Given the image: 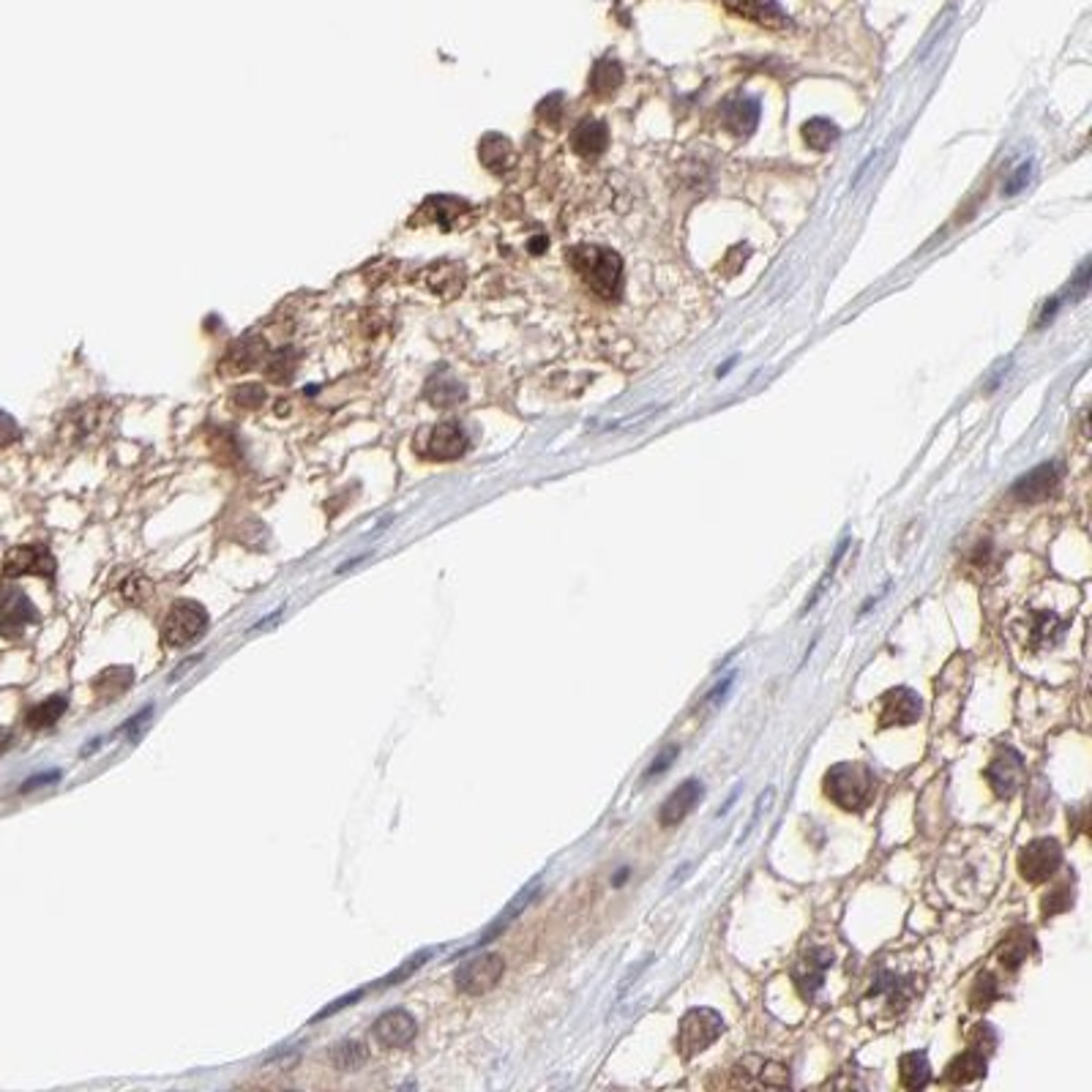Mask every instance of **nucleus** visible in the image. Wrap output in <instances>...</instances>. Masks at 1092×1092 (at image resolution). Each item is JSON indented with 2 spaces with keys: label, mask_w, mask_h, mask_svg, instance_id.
<instances>
[{
  "label": "nucleus",
  "mask_w": 1092,
  "mask_h": 1092,
  "mask_svg": "<svg viewBox=\"0 0 1092 1092\" xmlns=\"http://www.w3.org/2000/svg\"><path fill=\"white\" fill-rule=\"evenodd\" d=\"M235 399H238V405L244 407H257L262 405V399H265V390H262L260 385H240V388L235 390Z\"/></svg>",
  "instance_id": "36"
},
{
  "label": "nucleus",
  "mask_w": 1092,
  "mask_h": 1092,
  "mask_svg": "<svg viewBox=\"0 0 1092 1092\" xmlns=\"http://www.w3.org/2000/svg\"><path fill=\"white\" fill-rule=\"evenodd\" d=\"M14 440H17V426H14V421L9 415L0 413V448Z\"/></svg>",
  "instance_id": "38"
},
{
  "label": "nucleus",
  "mask_w": 1092,
  "mask_h": 1092,
  "mask_svg": "<svg viewBox=\"0 0 1092 1092\" xmlns=\"http://www.w3.org/2000/svg\"><path fill=\"white\" fill-rule=\"evenodd\" d=\"M374 1038L385 1048H401L415 1038V1019L407 1010L396 1008L374 1021Z\"/></svg>",
  "instance_id": "16"
},
{
  "label": "nucleus",
  "mask_w": 1092,
  "mask_h": 1092,
  "mask_svg": "<svg viewBox=\"0 0 1092 1092\" xmlns=\"http://www.w3.org/2000/svg\"><path fill=\"white\" fill-rule=\"evenodd\" d=\"M66 708H69L66 697H50L45 699V703L36 705L34 710H28L25 721H28V727H34V730H45V727L55 724V721L66 713Z\"/></svg>",
  "instance_id": "28"
},
{
  "label": "nucleus",
  "mask_w": 1092,
  "mask_h": 1092,
  "mask_svg": "<svg viewBox=\"0 0 1092 1092\" xmlns=\"http://www.w3.org/2000/svg\"><path fill=\"white\" fill-rule=\"evenodd\" d=\"M3 571L7 576H45V580H52L55 576V558L50 555V549L41 544L34 546H17L14 553H9L7 563H3Z\"/></svg>",
  "instance_id": "14"
},
{
  "label": "nucleus",
  "mask_w": 1092,
  "mask_h": 1092,
  "mask_svg": "<svg viewBox=\"0 0 1092 1092\" xmlns=\"http://www.w3.org/2000/svg\"><path fill=\"white\" fill-rule=\"evenodd\" d=\"M703 795H705V790H703V781H697V779H688L686 784H680L678 790L672 792V795L663 801V806H661V814H658V826L661 828H674V826H680L683 819L688 817V814L697 808V803L703 801Z\"/></svg>",
  "instance_id": "15"
},
{
  "label": "nucleus",
  "mask_w": 1092,
  "mask_h": 1092,
  "mask_svg": "<svg viewBox=\"0 0 1092 1092\" xmlns=\"http://www.w3.org/2000/svg\"><path fill=\"white\" fill-rule=\"evenodd\" d=\"M759 117V104L752 99H737L724 107V123L735 134H748Z\"/></svg>",
  "instance_id": "26"
},
{
  "label": "nucleus",
  "mask_w": 1092,
  "mask_h": 1092,
  "mask_svg": "<svg viewBox=\"0 0 1092 1092\" xmlns=\"http://www.w3.org/2000/svg\"><path fill=\"white\" fill-rule=\"evenodd\" d=\"M39 620V609L34 607L23 587L3 585L0 587V636H23L28 625Z\"/></svg>",
  "instance_id": "8"
},
{
  "label": "nucleus",
  "mask_w": 1092,
  "mask_h": 1092,
  "mask_svg": "<svg viewBox=\"0 0 1092 1092\" xmlns=\"http://www.w3.org/2000/svg\"><path fill=\"white\" fill-rule=\"evenodd\" d=\"M931 956L923 942H898L888 947L874 965L869 989L860 1000V1014L877 1030H888L907 1016L929 986Z\"/></svg>",
  "instance_id": "2"
},
{
  "label": "nucleus",
  "mask_w": 1092,
  "mask_h": 1092,
  "mask_svg": "<svg viewBox=\"0 0 1092 1092\" xmlns=\"http://www.w3.org/2000/svg\"><path fill=\"white\" fill-rule=\"evenodd\" d=\"M571 146L582 157H598L609 146V128L601 121H582L571 134Z\"/></svg>",
  "instance_id": "21"
},
{
  "label": "nucleus",
  "mask_w": 1092,
  "mask_h": 1092,
  "mask_svg": "<svg viewBox=\"0 0 1092 1092\" xmlns=\"http://www.w3.org/2000/svg\"><path fill=\"white\" fill-rule=\"evenodd\" d=\"M1059 866H1063V849H1059V844L1054 839H1035L1019 855L1021 877L1027 882H1032V885L1052 880Z\"/></svg>",
  "instance_id": "9"
},
{
  "label": "nucleus",
  "mask_w": 1092,
  "mask_h": 1092,
  "mask_svg": "<svg viewBox=\"0 0 1092 1092\" xmlns=\"http://www.w3.org/2000/svg\"><path fill=\"white\" fill-rule=\"evenodd\" d=\"M502 978V959L495 953H486L479 959L464 961L457 970V989L464 994H484Z\"/></svg>",
  "instance_id": "13"
},
{
  "label": "nucleus",
  "mask_w": 1092,
  "mask_h": 1092,
  "mask_svg": "<svg viewBox=\"0 0 1092 1092\" xmlns=\"http://www.w3.org/2000/svg\"><path fill=\"white\" fill-rule=\"evenodd\" d=\"M1003 839L986 831L959 833L936 864V888L956 909H981L1003 877Z\"/></svg>",
  "instance_id": "1"
},
{
  "label": "nucleus",
  "mask_w": 1092,
  "mask_h": 1092,
  "mask_svg": "<svg viewBox=\"0 0 1092 1092\" xmlns=\"http://www.w3.org/2000/svg\"><path fill=\"white\" fill-rule=\"evenodd\" d=\"M208 612L206 607H200L197 601H178L173 604V609L167 612L162 625V640L167 642L170 647H184L189 642L200 640L208 631Z\"/></svg>",
  "instance_id": "6"
},
{
  "label": "nucleus",
  "mask_w": 1092,
  "mask_h": 1092,
  "mask_svg": "<svg viewBox=\"0 0 1092 1092\" xmlns=\"http://www.w3.org/2000/svg\"><path fill=\"white\" fill-rule=\"evenodd\" d=\"M620 83H623V66H620L615 58H601V61L593 66V74H591L593 94L609 96L612 90L620 88Z\"/></svg>",
  "instance_id": "27"
},
{
  "label": "nucleus",
  "mask_w": 1092,
  "mask_h": 1092,
  "mask_svg": "<svg viewBox=\"0 0 1092 1092\" xmlns=\"http://www.w3.org/2000/svg\"><path fill=\"white\" fill-rule=\"evenodd\" d=\"M920 713H923V699H920V694L907 686H898L882 697L877 721H880L882 730H888V727H909L920 719Z\"/></svg>",
  "instance_id": "12"
},
{
  "label": "nucleus",
  "mask_w": 1092,
  "mask_h": 1092,
  "mask_svg": "<svg viewBox=\"0 0 1092 1092\" xmlns=\"http://www.w3.org/2000/svg\"><path fill=\"white\" fill-rule=\"evenodd\" d=\"M1000 997H1003V989H1000L997 978H994L992 972L978 976L976 989H972V1005H976V1008H989V1005Z\"/></svg>",
  "instance_id": "32"
},
{
  "label": "nucleus",
  "mask_w": 1092,
  "mask_h": 1092,
  "mask_svg": "<svg viewBox=\"0 0 1092 1092\" xmlns=\"http://www.w3.org/2000/svg\"><path fill=\"white\" fill-rule=\"evenodd\" d=\"M468 451V435L459 424H437L435 430L430 432V443H426V454L432 459H457Z\"/></svg>",
  "instance_id": "19"
},
{
  "label": "nucleus",
  "mask_w": 1092,
  "mask_h": 1092,
  "mask_svg": "<svg viewBox=\"0 0 1092 1092\" xmlns=\"http://www.w3.org/2000/svg\"><path fill=\"white\" fill-rule=\"evenodd\" d=\"M721 1032H724V1019H721L716 1010L694 1008L680 1019V1030L674 1046H678L680 1057L692 1059L694 1054L713 1046V1043L721 1038Z\"/></svg>",
  "instance_id": "5"
},
{
  "label": "nucleus",
  "mask_w": 1092,
  "mask_h": 1092,
  "mask_svg": "<svg viewBox=\"0 0 1092 1092\" xmlns=\"http://www.w3.org/2000/svg\"><path fill=\"white\" fill-rule=\"evenodd\" d=\"M134 683V672L128 667H110V669H104V672L96 678V683H94V692L99 694L101 699H107V703H112L115 697H121L123 692H126L128 686Z\"/></svg>",
  "instance_id": "24"
},
{
  "label": "nucleus",
  "mask_w": 1092,
  "mask_h": 1092,
  "mask_svg": "<svg viewBox=\"0 0 1092 1092\" xmlns=\"http://www.w3.org/2000/svg\"><path fill=\"white\" fill-rule=\"evenodd\" d=\"M571 265L591 287L593 296L612 301L623 293V260L618 251L604 249V246H580L571 255Z\"/></svg>",
  "instance_id": "3"
},
{
  "label": "nucleus",
  "mask_w": 1092,
  "mask_h": 1092,
  "mask_svg": "<svg viewBox=\"0 0 1092 1092\" xmlns=\"http://www.w3.org/2000/svg\"><path fill=\"white\" fill-rule=\"evenodd\" d=\"M363 1059H367V1046H363V1043L345 1041V1043H336V1046L331 1048V1063H334L336 1068H342V1070L358 1068Z\"/></svg>",
  "instance_id": "30"
},
{
  "label": "nucleus",
  "mask_w": 1092,
  "mask_h": 1092,
  "mask_svg": "<svg viewBox=\"0 0 1092 1092\" xmlns=\"http://www.w3.org/2000/svg\"><path fill=\"white\" fill-rule=\"evenodd\" d=\"M1070 615L1065 612V609H1059L1057 604H1052V607L1041 604V607L1027 609L1025 629H1021L1025 631V645L1030 647V650H1043V647H1052L1054 642L1063 636V631L1068 629Z\"/></svg>",
  "instance_id": "7"
},
{
  "label": "nucleus",
  "mask_w": 1092,
  "mask_h": 1092,
  "mask_svg": "<svg viewBox=\"0 0 1092 1092\" xmlns=\"http://www.w3.org/2000/svg\"><path fill=\"white\" fill-rule=\"evenodd\" d=\"M986 1052L970 1046L965 1054H959V1057L947 1065L945 1081H951V1084H976V1081H981L986 1076Z\"/></svg>",
  "instance_id": "20"
},
{
  "label": "nucleus",
  "mask_w": 1092,
  "mask_h": 1092,
  "mask_svg": "<svg viewBox=\"0 0 1092 1092\" xmlns=\"http://www.w3.org/2000/svg\"><path fill=\"white\" fill-rule=\"evenodd\" d=\"M1030 178V164H1021V170H1019V175H1016L1014 181L1008 184V191H1019V186L1025 184V181Z\"/></svg>",
  "instance_id": "40"
},
{
  "label": "nucleus",
  "mask_w": 1092,
  "mask_h": 1092,
  "mask_svg": "<svg viewBox=\"0 0 1092 1092\" xmlns=\"http://www.w3.org/2000/svg\"><path fill=\"white\" fill-rule=\"evenodd\" d=\"M426 396H430L432 401H435L437 407H448V405H454V401H459L464 396V390H462V385H457L454 380H432V385L426 388Z\"/></svg>",
  "instance_id": "33"
},
{
  "label": "nucleus",
  "mask_w": 1092,
  "mask_h": 1092,
  "mask_svg": "<svg viewBox=\"0 0 1092 1092\" xmlns=\"http://www.w3.org/2000/svg\"><path fill=\"white\" fill-rule=\"evenodd\" d=\"M1057 484H1059L1057 464H1041V468H1035L1032 473H1027L1025 479L1016 481L1010 495L1021 502H1041L1057 489Z\"/></svg>",
  "instance_id": "17"
},
{
  "label": "nucleus",
  "mask_w": 1092,
  "mask_h": 1092,
  "mask_svg": "<svg viewBox=\"0 0 1092 1092\" xmlns=\"http://www.w3.org/2000/svg\"><path fill=\"white\" fill-rule=\"evenodd\" d=\"M970 1046L981 1048V1052L989 1054L994 1046H997V1035H994V1030L989 1025H978L970 1035Z\"/></svg>",
  "instance_id": "35"
},
{
  "label": "nucleus",
  "mask_w": 1092,
  "mask_h": 1092,
  "mask_svg": "<svg viewBox=\"0 0 1092 1092\" xmlns=\"http://www.w3.org/2000/svg\"><path fill=\"white\" fill-rule=\"evenodd\" d=\"M678 754H680V748H678V746H669V748H667V752H663V754H661V757H658V759H653V765H650V770H647V779H650V775H656V773H663V770H667V768H669V762H672V759H674V757H678Z\"/></svg>",
  "instance_id": "37"
},
{
  "label": "nucleus",
  "mask_w": 1092,
  "mask_h": 1092,
  "mask_svg": "<svg viewBox=\"0 0 1092 1092\" xmlns=\"http://www.w3.org/2000/svg\"><path fill=\"white\" fill-rule=\"evenodd\" d=\"M426 208H432V219H435L443 229H451L454 219H457L459 213L468 211V206H464L462 200H451V197H435V200H430V206Z\"/></svg>",
  "instance_id": "31"
},
{
  "label": "nucleus",
  "mask_w": 1092,
  "mask_h": 1092,
  "mask_svg": "<svg viewBox=\"0 0 1092 1092\" xmlns=\"http://www.w3.org/2000/svg\"><path fill=\"white\" fill-rule=\"evenodd\" d=\"M479 153L481 162H484L489 170H497V173H502V170H508L513 164L511 142H508L506 137H500V134H489V137H484Z\"/></svg>",
  "instance_id": "25"
},
{
  "label": "nucleus",
  "mask_w": 1092,
  "mask_h": 1092,
  "mask_svg": "<svg viewBox=\"0 0 1092 1092\" xmlns=\"http://www.w3.org/2000/svg\"><path fill=\"white\" fill-rule=\"evenodd\" d=\"M1032 951H1035V940H1032L1030 931H1016V934H1010L1008 940H1005V945L1000 947L997 961L1008 972H1016L1027 959H1030Z\"/></svg>",
  "instance_id": "23"
},
{
  "label": "nucleus",
  "mask_w": 1092,
  "mask_h": 1092,
  "mask_svg": "<svg viewBox=\"0 0 1092 1092\" xmlns=\"http://www.w3.org/2000/svg\"><path fill=\"white\" fill-rule=\"evenodd\" d=\"M727 12L737 14L743 20L765 25V28H786V17L775 0H724Z\"/></svg>",
  "instance_id": "18"
},
{
  "label": "nucleus",
  "mask_w": 1092,
  "mask_h": 1092,
  "mask_svg": "<svg viewBox=\"0 0 1092 1092\" xmlns=\"http://www.w3.org/2000/svg\"><path fill=\"white\" fill-rule=\"evenodd\" d=\"M1070 904H1074V891H1070V882H1059V885L1054 888V891L1048 893L1046 898H1043V915H1046V918H1052V915L1065 913Z\"/></svg>",
  "instance_id": "34"
},
{
  "label": "nucleus",
  "mask_w": 1092,
  "mask_h": 1092,
  "mask_svg": "<svg viewBox=\"0 0 1092 1092\" xmlns=\"http://www.w3.org/2000/svg\"><path fill=\"white\" fill-rule=\"evenodd\" d=\"M898 1079H902L904 1090H923L931 1081V1065L923 1052L902 1054L898 1059Z\"/></svg>",
  "instance_id": "22"
},
{
  "label": "nucleus",
  "mask_w": 1092,
  "mask_h": 1092,
  "mask_svg": "<svg viewBox=\"0 0 1092 1092\" xmlns=\"http://www.w3.org/2000/svg\"><path fill=\"white\" fill-rule=\"evenodd\" d=\"M877 790V779L869 765L839 762L826 773V795L844 811H860L871 803Z\"/></svg>",
  "instance_id": "4"
},
{
  "label": "nucleus",
  "mask_w": 1092,
  "mask_h": 1092,
  "mask_svg": "<svg viewBox=\"0 0 1092 1092\" xmlns=\"http://www.w3.org/2000/svg\"><path fill=\"white\" fill-rule=\"evenodd\" d=\"M457 271H459V268H457V265H451V262H448V273H443V282H451V280H448V276H454V273H457ZM435 276H437V273L432 271V280H430L432 290H437V287H440V285H437ZM459 285H462V282H457V285H454V287H440V293H443V296H451V293H457V290H459Z\"/></svg>",
  "instance_id": "39"
},
{
  "label": "nucleus",
  "mask_w": 1092,
  "mask_h": 1092,
  "mask_svg": "<svg viewBox=\"0 0 1092 1092\" xmlns=\"http://www.w3.org/2000/svg\"><path fill=\"white\" fill-rule=\"evenodd\" d=\"M983 779L989 781L994 795L1003 797V801H1010L1021 790V784H1025V759L1014 748H1003L989 762V768L983 770Z\"/></svg>",
  "instance_id": "11"
},
{
  "label": "nucleus",
  "mask_w": 1092,
  "mask_h": 1092,
  "mask_svg": "<svg viewBox=\"0 0 1092 1092\" xmlns=\"http://www.w3.org/2000/svg\"><path fill=\"white\" fill-rule=\"evenodd\" d=\"M833 967V953L826 945H811L792 967V981L803 1000H814L817 992L826 986V976Z\"/></svg>",
  "instance_id": "10"
},
{
  "label": "nucleus",
  "mask_w": 1092,
  "mask_h": 1092,
  "mask_svg": "<svg viewBox=\"0 0 1092 1092\" xmlns=\"http://www.w3.org/2000/svg\"><path fill=\"white\" fill-rule=\"evenodd\" d=\"M803 140L811 148H817V151H826V148H831L839 140V128L831 121H826V117H814V121H808L803 126Z\"/></svg>",
  "instance_id": "29"
}]
</instances>
